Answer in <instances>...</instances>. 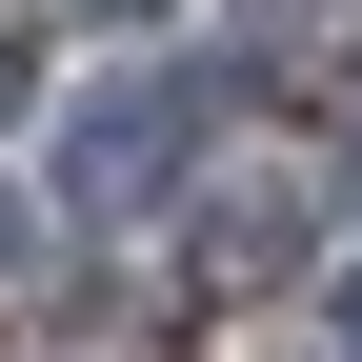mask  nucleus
<instances>
[{
  "label": "nucleus",
  "instance_id": "nucleus-3",
  "mask_svg": "<svg viewBox=\"0 0 362 362\" xmlns=\"http://www.w3.org/2000/svg\"><path fill=\"white\" fill-rule=\"evenodd\" d=\"M362 61V0H242V81H282V101H342Z\"/></svg>",
  "mask_w": 362,
  "mask_h": 362
},
{
  "label": "nucleus",
  "instance_id": "nucleus-4",
  "mask_svg": "<svg viewBox=\"0 0 362 362\" xmlns=\"http://www.w3.org/2000/svg\"><path fill=\"white\" fill-rule=\"evenodd\" d=\"M21 262H40V221H21V181H0V302H21Z\"/></svg>",
  "mask_w": 362,
  "mask_h": 362
},
{
  "label": "nucleus",
  "instance_id": "nucleus-5",
  "mask_svg": "<svg viewBox=\"0 0 362 362\" xmlns=\"http://www.w3.org/2000/svg\"><path fill=\"white\" fill-rule=\"evenodd\" d=\"M322 342H342V362H362V262H342V282H322Z\"/></svg>",
  "mask_w": 362,
  "mask_h": 362
},
{
  "label": "nucleus",
  "instance_id": "nucleus-6",
  "mask_svg": "<svg viewBox=\"0 0 362 362\" xmlns=\"http://www.w3.org/2000/svg\"><path fill=\"white\" fill-rule=\"evenodd\" d=\"M342 202H362V121H342Z\"/></svg>",
  "mask_w": 362,
  "mask_h": 362
},
{
  "label": "nucleus",
  "instance_id": "nucleus-1",
  "mask_svg": "<svg viewBox=\"0 0 362 362\" xmlns=\"http://www.w3.org/2000/svg\"><path fill=\"white\" fill-rule=\"evenodd\" d=\"M202 161H221V81L202 61H121V81L61 101V202L81 221H181Z\"/></svg>",
  "mask_w": 362,
  "mask_h": 362
},
{
  "label": "nucleus",
  "instance_id": "nucleus-7",
  "mask_svg": "<svg viewBox=\"0 0 362 362\" xmlns=\"http://www.w3.org/2000/svg\"><path fill=\"white\" fill-rule=\"evenodd\" d=\"M101 21H161V0H101Z\"/></svg>",
  "mask_w": 362,
  "mask_h": 362
},
{
  "label": "nucleus",
  "instance_id": "nucleus-2",
  "mask_svg": "<svg viewBox=\"0 0 362 362\" xmlns=\"http://www.w3.org/2000/svg\"><path fill=\"white\" fill-rule=\"evenodd\" d=\"M302 262V181H202L181 202V302H262Z\"/></svg>",
  "mask_w": 362,
  "mask_h": 362
}]
</instances>
